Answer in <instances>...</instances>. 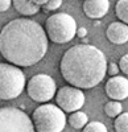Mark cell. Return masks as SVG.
Here are the masks:
<instances>
[{"instance_id":"52a82bcc","label":"cell","mask_w":128,"mask_h":132,"mask_svg":"<svg viewBox=\"0 0 128 132\" xmlns=\"http://www.w3.org/2000/svg\"><path fill=\"white\" fill-rule=\"evenodd\" d=\"M28 95L38 103H48L57 93L56 81L48 74H36L27 85Z\"/></svg>"},{"instance_id":"ba28073f","label":"cell","mask_w":128,"mask_h":132,"mask_svg":"<svg viewBox=\"0 0 128 132\" xmlns=\"http://www.w3.org/2000/svg\"><path fill=\"white\" fill-rule=\"evenodd\" d=\"M84 94L81 89L74 86H63L56 93L57 106L63 112H75L84 104Z\"/></svg>"},{"instance_id":"8fae6325","label":"cell","mask_w":128,"mask_h":132,"mask_svg":"<svg viewBox=\"0 0 128 132\" xmlns=\"http://www.w3.org/2000/svg\"><path fill=\"white\" fill-rule=\"evenodd\" d=\"M106 36L115 45H123L128 42V25L122 21H114L106 30Z\"/></svg>"},{"instance_id":"30bf717a","label":"cell","mask_w":128,"mask_h":132,"mask_svg":"<svg viewBox=\"0 0 128 132\" xmlns=\"http://www.w3.org/2000/svg\"><path fill=\"white\" fill-rule=\"evenodd\" d=\"M110 9L108 0H84L83 12L89 19H102Z\"/></svg>"},{"instance_id":"d6986e66","label":"cell","mask_w":128,"mask_h":132,"mask_svg":"<svg viewBox=\"0 0 128 132\" xmlns=\"http://www.w3.org/2000/svg\"><path fill=\"white\" fill-rule=\"evenodd\" d=\"M61 4H62V0H48L44 8L46 11H56L61 7Z\"/></svg>"},{"instance_id":"2e32d148","label":"cell","mask_w":128,"mask_h":132,"mask_svg":"<svg viewBox=\"0 0 128 132\" xmlns=\"http://www.w3.org/2000/svg\"><path fill=\"white\" fill-rule=\"evenodd\" d=\"M114 128L116 132H128V112H122L119 116H116Z\"/></svg>"},{"instance_id":"7a4b0ae2","label":"cell","mask_w":128,"mask_h":132,"mask_svg":"<svg viewBox=\"0 0 128 132\" xmlns=\"http://www.w3.org/2000/svg\"><path fill=\"white\" fill-rule=\"evenodd\" d=\"M107 60L104 53L89 44L67 49L59 62V70L67 83L78 89H92L106 75Z\"/></svg>"},{"instance_id":"ffe728a7","label":"cell","mask_w":128,"mask_h":132,"mask_svg":"<svg viewBox=\"0 0 128 132\" xmlns=\"http://www.w3.org/2000/svg\"><path fill=\"white\" fill-rule=\"evenodd\" d=\"M119 69H120L124 74L128 75V53L124 54V56L120 58V61H119Z\"/></svg>"},{"instance_id":"5bb4252c","label":"cell","mask_w":128,"mask_h":132,"mask_svg":"<svg viewBox=\"0 0 128 132\" xmlns=\"http://www.w3.org/2000/svg\"><path fill=\"white\" fill-rule=\"evenodd\" d=\"M115 13L122 23L128 25V0H118L115 5Z\"/></svg>"},{"instance_id":"603a6c76","label":"cell","mask_w":128,"mask_h":132,"mask_svg":"<svg viewBox=\"0 0 128 132\" xmlns=\"http://www.w3.org/2000/svg\"><path fill=\"white\" fill-rule=\"evenodd\" d=\"M32 2H33L36 5H38V7H44L45 4H46V2H48V0H32Z\"/></svg>"},{"instance_id":"4fadbf2b","label":"cell","mask_w":128,"mask_h":132,"mask_svg":"<svg viewBox=\"0 0 128 132\" xmlns=\"http://www.w3.org/2000/svg\"><path fill=\"white\" fill-rule=\"evenodd\" d=\"M69 124L75 128V129H81L83 128L84 126H86L89 123V118L87 115L82 112V111H75V112H71V115L69 116Z\"/></svg>"},{"instance_id":"5b68a950","label":"cell","mask_w":128,"mask_h":132,"mask_svg":"<svg viewBox=\"0 0 128 132\" xmlns=\"http://www.w3.org/2000/svg\"><path fill=\"white\" fill-rule=\"evenodd\" d=\"M45 33L52 42L66 44L77 33V23L69 13H54L46 19Z\"/></svg>"},{"instance_id":"3957f363","label":"cell","mask_w":128,"mask_h":132,"mask_svg":"<svg viewBox=\"0 0 128 132\" xmlns=\"http://www.w3.org/2000/svg\"><path fill=\"white\" fill-rule=\"evenodd\" d=\"M32 122L37 132H62L66 126V116L58 106L44 103L33 111Z\"/></svg>"},{"instance_id":"e0dca14e","label":"cell","mask_w":128,"mask_h":132,"mask_svg":"<svg viewBox=\"0 0 128 132\" xmlns=\"http://www.w3.org/2000/svg\"><path fill=\"white\" fill-rule=\"evenodd\" d=\"M83 132H107V128L100 122H91L83 127Z\"/></svg>"},{"instance_id":"9a60e30c","label":"cell","mask_w":128,"mask_h":132,"mask_svg":"<svg viewBox=\"0 0 128 132\" xmlns=\"http://www.w3.org/2000/svg\"><path fill=\"white\" fill-rule=\"evenodd\" d=\"M123 106L119 101H110L108 103H106L104 106V112L107 114L110 118H116L122 114Z\"/></svg>"},{"instance_id":"6da1fadb","label":"cell","mask_w":128,"mask_h":132,"mask_svg":"<svg viewBox=\"0 0 128 132\" xmlns=\"http://www.w3.org/2000/svg\"><path fill=\"white\" fill-rule=\"evenodd\" d=\"M48 36L37 21L15 19L0 30V54L15 66L29 68L45 57Z\"/></svg>"},{"instance_id":"8992f818","label":"cell","mask_w":128,"mask_h":132,"mask_svg":"<svg viewBox=\"0 0 128 132\" xmlns=\"http://www.w3.org/2000/svg\"><path fill=\"white\" fill-rule=\"evenodd\" d=\"M0 132H35L32 119L15 107L0 108Z\"/></svg>"},{"instance_id":"44dd1931","label":"cell","mask_w":128,"mask_h":132,"mask_svg":"<svg viewBox=\"0 0 128 132\" xmlns=\"http://www.w3.org/2000/svg\"><path fill=\"white\" fill-rule=\"evenodd\" d=\"M11 4H12V0H0V12L8 11Z\"/></svg>"},{"instance_id":"ac0fdd59","label":"cell","mask_w":128,"mask_h":132,"mask_svg":"<svg viewBox=\"0 0 128 132\" xmlns=\"http://www.w3.org/2000/svg\"><path fill=\"white\" fill-rule=\"evenodd\" d=\"M120 71L119 69V65L118 63H115V62H110L107 63V69H106V74H108L110 77H115V75H118Z\"/></svg>"},{"instance_id":"7402d4cb","label":"cell","mask_w":128,"mask_h":132,"mask_svg":"<svg viewBox=\"0 0 128 132\" xmlns=\"http://www.w3.org/2000/svg\"><path fill=\"white\" fill-rule=\"evenodd\" d=\"M75 35H78L81 38H83V37H86L87 30H86V28H77V33H75Z\"/></svg>"},{"instance_id":"277c9868","label":"cell","mask_w":128,"mask_h":132,"mask_svg":"<svg viewBox=\"0 0 128 132\" xmlns=\"http://www.w3.org/2000/svg\"><path fill=\"white\" fill-rule=\"evenodd\" d=\"M25 87V74L19 66L0 63V99L9 101L17 98Z\"/></svg>"},{"instance_id":"9c48e42d","label":"cell","mask_w":128,"mask_h":132,"mask_svg":"<svg viewBox=\"0 0 128 132\" xmlns=\"http://www.w3.org/2000/svg\"><path fill=\"white\" fill-rule=\"evenodd\" d=\"M106 94L111 101H124L128 98V79L115 75L106 82Z\"/></svg>"},{"instance_id":"7c38bea8","label":"cell","mask_w":128,"mask_h":132,"mask_svg":"<svg viewBox=\"0 0 128 132\" xmlns=\"http://www.w3.org/2000/svg\"><path fill=\"white\" fill-rule=\"evenodd\" d=\"M12 4L17 12L24 16H33L40 11V7L36 5L32 0H12Z\"/></svg>"}]
</instances>
